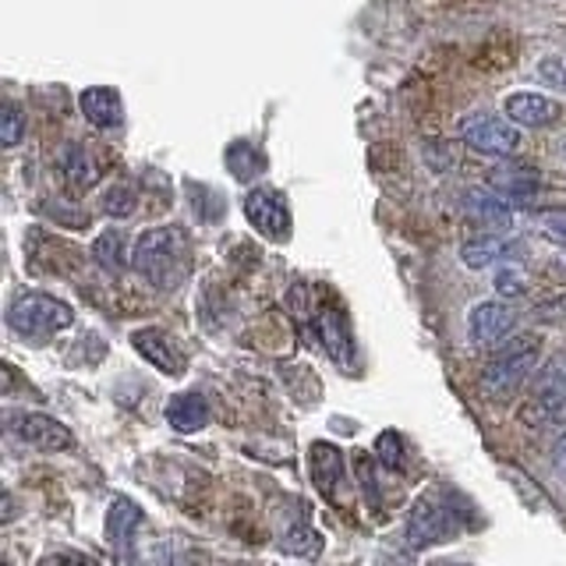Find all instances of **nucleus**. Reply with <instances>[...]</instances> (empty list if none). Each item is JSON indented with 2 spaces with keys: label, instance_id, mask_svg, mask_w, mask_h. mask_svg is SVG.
<instances>
[{
  "label": "nucleus",
  "instance_id": "obj_17",
  "mask_svg": "<svg viewBox=\"0 0 566 566\" xmlns=\"http://www.w3.org/2000/svg\"><path fill=\"white\" fill-rule=\"evenodd\" d=\"M468 209L485 223H506L510 220V199H503V195L468 191Z\"/></svg>",
  "mask_w": 566,
  "mask_h": 566
},
{
  "label": "nucleus",
  "instance_id": "obj_23",
  "mask_svg": "<svg viewBox=\"0 0 566 566\" xmlns=\"http://www.w3.org/2000/svg\"><path fill=\"white\" fill-rule=\"evenodd\" d=\"M103 209L111 212L114 220L132 217V212H135V191H132V188H120V185L111 188V191L103 195Z\"/></svg>",
  "mask_w": 566,
  "mask_h": 566
},
{
  "label": "nucleus",
  "instance_id": "obj_27",
  "mask_svg": "<svg viewBox=\"0 0 566 566\" xmlns=\"http://www.w3.org/2000/svg\"><path fill=\"white\" fill-rule=\"evenodd\" d=\"M510 482H513V489H517L521 495H524V503L527 506H545V495H542V489H531V478L521 471V468H510Z\"/></svg>",
  "mask_w": 566,
  "mask_h": 566
},
{
  "label": "nucleus",
  "instance_id": "obj_25",
  "mask_svg": "<svg viewBox=\"0 0 566 566\" xmlns=\"http://www.w3.org/2000/svg\"><path fill=\"white\" fill-rule=\"evenodd\" d=\"M538 323H566V294H553L535 305Z\"/></svg>",
  "mask_w": 566,
  "mask_h": 566
},
{
  "label": "nucleus",
  "instance_id": "obj_6",
  "mask_svg": "<svg viewBox=\"0 0 566 566\" xmlns=\"http://www.w3.org/2000/svg\"><path fill=\"white\" fill-rule=\"evenodd\" d=\"M513 329H517V312L503 305V301H478L468 312V336L478 347L500 344Z\"/></svg>",
  "mask_w": 566,
  "mask_h": 566
},
{
  "label": "nucleus",
  "instance_id": "obj_2",
  "mask_svg": "<svg viewBox=\"0 0 566 566\" xmlns=\"http://www.w3.org/2000/svg\"><path fill=\"white\" fill-rule=\"evenodd\" d=\"M542 344L535 336H517L510 347H503L482 371V389L492 400H506L521 389V382L535 371Z\"/></svg>",
  "mask_w": 566,
  "mask_h": 566
},
{
  "label": "nucleus",
  "instance_id": "obj_4",
  "mask_svg": "<svg viewBox=\"0 0 566 566\" xmlns=\"http://www.w3.org/2000/svg\"><path fill=\"white\" fill-rule=\"evenodd\" d=\"M460 142H468L471 149L485 156H510L521 146V124L500 114H468L457 124Z\"/></svg>",
  "mask_w": 566,
  "mask_h": 566
},
{
  "label": "nucleus",
  "instance_id": "obj_13",
  "mask_svg": "<svg viewBox=\"0 0 566 566\" xmlns=\"http://www.w3.org/2000/svg\"><path fill=\"white\" fill-rule=\"evenodd\" d=\"M538 170H531L524 164H513V167H495L489 174V188L500 191L503 199H527V195L538 191Z\"/></svg>",
  "mask_w": 566,
  "mask_h": 566
},
{
  "label": "nucleus",
  "instance_id": "obj_21",
  "mask_svg": "<svg viewBox=\"0 0 566 566\" xmlns=\"http://www.w3.org/2000/svg\"><path fill=\"white\" fill-rule=\"evenodd\" d=\"M492 287L500 297H521V294H527L531 283H527V273L521 270V265H503V270L495 273Z\"/></svg>",
  "mask_w": 566,
  "mask_h": 566
},
{
  "label": "nucleus",
  "instance_id": "obj_20",
  "mask_svg": "<svg viewBox=\"0 0 566 566\" xmlns=\"http://www.w3.org/2000/svg\"><path fill=\"white\" fill-rule=\"evenodd\" d=\"M93 255L99 259V265L106 273H117L124 265V238L117 234V230H111V234H103L93 248Z\"/></svg>",
  "mask_w": 566,
  "mask_h": 566
},
{
  "label": "nucleus",
  "instance_id": "obj_11",
  "mask_svg": "<svg viewBox=\"0 0 566 566\" xmlns=\"http://www.w3.org/2000/svg\"><path fill=\"white\" fill-rule=\"evenodd\" d=\"M503 111L521 128H548L559 117V103L538 93H510L503 99Z\"/></svg>",
  "mask_w": 566,
  "mask_h": 566
},
{
  "label": "nucleus",
  "instance_id": "obj_3",
  "mask_svg": "<svg viewBox=\"0 0 566 566\" xmlns=\"http://www.w3.org/2000/svg\"><path fill=\"white\" fill-rule=\"evenodd\" d=\"M71 323H75V312L50 294H22L8 312V326L22 336H50Z\"/></svg>",
  "mask_w": 566,
  "mask_h": 566
},
{
  "label": "nucleus",
  "instance_id": "obj_18",
  "mask_svg": "<svg viewBox=\"0 0 566 566\" xmlns=\"http://www.w3.org/2000/svg\"><path fill=\"white\" fill-rule=\"evenodd\" d=\"M280 548H283V553H294V556L312 559V556L323 553V538H318V531H312V527L301 524V527L287 531V535L280 538Z\"/></svg>",
  "mask_w": 566,
  "mask_h": 566
},
{
  "label": "nucleus",
  "instance_id": "obj_9",
  "mask_svg": "<svg viewBox=\"0 0 566 566\" xmlns=\"http://www.w3.org/2000/svg\"><path fill=\"white\" fill-rule=\"evenodd\" d=\"M447 524H450L447 506H442L436 495H421L411 510V517H407V542L415 548L436 545V542H442V535H447Z\"/></svg>",
  "mask_w": 566,
  "mask_h": 566
},
{
  "label": "nucleus",
  "instance_id": "obj_7",
  "mask_svg": "<svg viewBox=\"0 0 566 566\" xmlns=\"http://www.w3.org/2000/svg\"><path fill=\"white\" fill-rule=\"evenodd\" d=\"M531 415H538L542 424H556L566 418V354L542 371L535 400L527 403L524 418H531Z\"/></svg>",
  "mask_w": 566,
  "mask_h": 566
},
{
  "label": "nucleus",
  "instance_id": "obj_24",
  "mask_svg": "<svg viewBox=\"0 0 566 566\" xmlns=\"http://www.w3.org/2000/svg\"><path fill=\"white\" fill-rule=\"evenodd\" d=\"M538 78L545 85L559 88V93H566V57H545V61H538Z\"/></svg>",
  "mask_w": 566,
  "mask_h": 566
},
{
  "label": "nucleus",
  "instance_id": "obj_29",
  "mask_svg": "<svg viewBox=\"0 0 566 566\" xmlns=\"http://www.w3.org/2000/svg\"><path fill=\"white\" fill-rule=\"evenodd\" d=\"M559 156H563V159H566V138H563V142H559Z\"/></svg>",
  "mask_w": 566,
  "mask_h": 566
},
{
  "label": "nucleus",
  "instance_id": "obj_12",
  "mask_svg": "<svg viewBox=\"0 0 566 566\" xmlns=\"http://www.w3.org/2000/svg\"><path fill=\"white\" fill-rule=\"evenodd\" d=\"M78 106H82V114L85 120L93 124V128H117V124L124 120V103L120 96L114 93L111 85H93V88H85V93L78 96Z\"/></svg>",
  "mask_w": 566,
  "mask_h": 566
},
{
  "label": "nucleus",
  "instance_id": "obj_28",
  "mask_svg": "<svg viewBox=\"0 0 566 566\" xmlns=\"http://www.w3.org/2000/svg\"><path fill=\"white\" fill-rule=\"evenodd\" d=\"M553 468H556V474H559V482L566 485V439H559V447H556V453H553Z\"/></svg>",
  "mask_w": 566,
  "mask_h": 566
},
{
  "label": "nucleus",
  "instance_id": "obj_5",
  "mask_svg": "<svg viewBox=\"0 0 566 566\" xmlns=\"http://www.w3.org/2000/svg\"><path fill=\"white\" fill-rule=\"evenodd\" d=\"M244 217L252 220V227L259 230L262 238H270V241H287L291 238V212H287V206H283L280 195L270 191V188L248 191Z\"/></svg>",
  "mask_w": 566,
  "mask_h": 566
},
{
  "label": "nucleus",
  "instance_id": "obj_10",
  "mask_svg": "<svg viewBox=\"0 0 566 566\" xmlns=\"http://www.w3.org/2000/svg\"><path fill=\"white\" fill-rule=\"evenodd\" d=\"M135 350L146 358L156 371H164V376H181L185 371V354L177 350V344L164 329H138L132 336Z\"/></svg>",
  "mask_w": 566,
  "mask_h": 566
},
{
  "label": "nucleus",
  "instance_id": "obj_22",
  "mask_svg": "<svg viewBox=\"0 0 566 566\" xmlns=\"http://www.w3.org/2000/svg\"><path fill=\"white\" fill-rule=\"evenodd\" d=\"M22 135H25V117H22V111H18L14 103H8L4 114H0V138H4V146L11 149V146L22 142Z\"/></svg>",
  "mask_w": 566,
  "mask_h": 566
},
{
  "label": "nucleus",
  "instance_id": "obj_19",
  "mask_svg": "<svg viewBox=\"0 0 566 566\" xmlns=\"http://www.w3.org/2000/svg\"><path fill=\"white\" fill-rule=\"evenodd\" d=\"M64 170L75 185H93L96 181V167L93 159H88V153L82 146H67L64 149Z\"/></svg>",
  "mask_w": 566,
  "mask_h": 566
},
{
  "label": "nucleus",
  "instance_id": "obj_1",
  "mask_svg": "<svg viewBox=\"0 0 566 566\" xmlns=\"http://www.w3.org/2000/svg\"><path fill=\"white\" fill-rule=\"evenodd\" d=\"M132 265L138 276H146L153 287L170 291L188 273V238L177 227H153L138 238Z\"/></svg>",
  "mask_w": 566,
  "mask_h": 566
},
{
  "label": "nucleus",
  "instance_id": "obj_8",
  "mask_svg": "<svg viewBox=\"0 0 566 566\" xmlns=\"http://www.w3.org/2000/svg\"><path fill=\"white\" fill-rule=\"evenodd\" d=\"M11 432L35 450H67L71 447V432L64 424L50 415H40V411L11 415Z\"/></svg>",
  "mask_w": 566,
  "mask_h": 566
},
{
  "label": "nucleus",
  "instance_id": "obj_16",
  "mask_svg": "<svg viewBox=\"0 0 566 566\" xmlns=\"http://www.w3.org/2000/svg\"><path fill=\"white\" fill-rule=\"evenodd\" d=\"M506 252H510V244L503 238L485 234V238H474L460 248V259H464L468 270H489V265H495Z\"/></svg>",
  "mask_w": 566,
  "mask_h": 566
},
{
  "label": "nucleus",
  "instance_id": "obj_14",
  "mask_svg": "<svg viewBox=\"0 0 566 566\" xmlns=\"http://www.w3.org/2000/svg\"><path fill=\"white\" fill-rule=\"evenodd\" d=\"M167 421L174 432H199L209 424V403L199 394H177L167 403Z\"/></svg>",
  "mask_w": 566,
  "mask_h": 566
},
{
  "label": "nucleus",
  "instance_id": "obj_26",
  "mask_svg": "<svg viewBox=\"0 0 566 566\" xmlns=\"http://www.w3.org/2000/svg\"><path fill=\"white\" fill-rule=\"evenodd\" d=\"M538 223H542V230H545L548 238L566 244V209H542Z\"/></svg>",
  "mask_w": 566,
  "mask_h": 566
},
{
  "label": "nucleus",
  "instance_id": "obj_15",
  "mask_svg": "<svg viewBox=\"0 0 566 566\" xmlns=\"http://www.w3.org/2000/svg\"><path fill=\"white\" fill-rule=\"evenodd\" d=\"M138 524H142V510L128 500V495H117L111 503V513H106V538L114 545H128Z\"/></svg>",
  "mask_w": 566,
  "mask_h": 566
}]
</instances>
